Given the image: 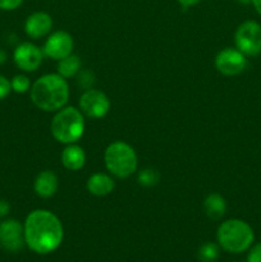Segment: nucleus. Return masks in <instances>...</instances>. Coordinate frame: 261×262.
Here are the masks:
<instances>
[{
	"label": "nucleus",
	"mask_w": 261,
	"mask_h": 262,
	"mask_svg": "<svg viewBox=\"0 0 261 262\" xmlns=\"http://www.w3.org/2000/svg\"><path fill=\"white\" fill-rule=\"evenodd\" d=\"M25 243L38 255L54 252L61 245L64 228L60 219L48 210H33L23 224Z\"/></svg>",
	"instance_id": "nucleus-1"
},
{
	"label": "nucleus",
	"mask_w": 261,
	"mask_h": 262,
	"mask_svg": "<svg viewBox=\"0 0 261 262\" xmlns=\"http://www.w3.org/2000/svg\"><path fill=\"white\" fill-rule=\"evenodd\" d=\"M30 96L35 106L44 112H58L63 109L69 99L67 79L58 73L40 77L30 90Z\"/></svg>",
	"instance_id": "nucleus-2"
},
{
	"label": "nucleus",
	"mask_w": 261,
	"mask_h": 262,
	"mask_svg": "<svg viewBox=\"0 0 261 262\" xmlns=\"http://www.w3.org/2000/svg\"><path fill=\"white\" fill-rule=\"evenodd\" d=\"M84 115L77 107L64 106L54 115L50 124L53 137L64 145L76 143L84 133Z\"/></svg>",
	"instance_id": "nucleus-3"
},
{
	"label": "nucleus",
	"mask_w": 261,
	"mask_h": 262,
	"mask_svg": "<svg viewBox=\"0 0 261 262\" xmlns=\"http://www.w3.org/2000/svg\"><path fill=\"white\" fill-rule=\"evenodd\" d=\"M216 238L224 251L241 253L251 247L255 239V233L248 223L241 219H228L217 228Z\"/></svg>",
	"instance_id": "nucleus-4"
},
{
	"label": "nucleus",
	"mask_w": 261,
	"mask_h": 262,
	"mask_svg": "<svg viewBox=\"0 0 261 262\" xmlns=\"http://www.w3.org/2000/svg\"><path fill=\"white\" fill-rule=\"evenodd\" d=\"M104 160L107 171L118 178H128L137 171V154L132 146L123 141H115L107 146Z\"/></svg>",
	"instance_id": "nucleus-5"
},
{
	"label": "nucleus",
	"mask_w": 261,
	"mask_h": 262,
	"mask_svg": "<svg viewBox=\"0 0 261 262\" xmlns=\"http://www.w3.org/2000/svg\"><path fill=\"white\" fill-rule=\"evenodd\" d=\"M235 48L247 56L261 53V25L256 20H246L238 26L234 35Z\"/></svg>",
	"instance_id": "nucleus-6"
},
{
	"label": "nucleus",
	"mask_w": 261,
	"mask_h": 262,
	"mask_svg": "<svg viewBox=\"0 0 261 262\" xmlns=\"http://www.w3.org/2000/svg\"><path fill=\"white\" fill-rule=\"evenodd\" d=\"M79 110L86 117L92 118V119H100L109 113L110 100L100 90H86L79 99Z\"/></svg>",
	"instance_id": "nucleus-7"
},
{
	"label": "nucleus",
	"mask_w": 261,
	"mask_h": 262,
	"mask_svg": "<svg viewBox=\"0 0 261 262\" xmlns=\"http://www.w3.org/2000/svg\"><path fill=\"white\" fill-rule=\"evenodd\" d=\"M246 66H247L246 55L241 53L237 48L223 49L215 58V67L217 72L224 76H237L245 71Z\"/></svg>",
	"instance_id": "nucleus-8"
},
{
	"label": "nucleus",
	"mask_w": 261,
	"mask_h": 262,
	"mask_svg": "<svg viewBox=\"0 0 261 262\" xmlns=\"http://www.w3.org/2000/svg\"><path fill=\"white\" fill-rule=\"evenodd\" d=\"M25 246L23 224L17 219H5L0 223V247L9 252L20 251Z\"/></svg>",
	"instance_id": "nucleus-9"
},
{
	"label": "nucleus",
	"mask_w": 261,
	"mask_h": 262,
	"mask_svg": "<svg viewBox=\"0 0 261 262\" xmlns=\"http://www.w3.org/2000/svg\"><path fill=\"white\" fill-rule=\"evenodd\" d=\"M42 49L32 42H23L15 48L13 59L15 66L23 72H35L44 60Z\"/></svg>",
	"instance_id": "nucleus-10"
},
{
	"label": "nucleus",
	"mask_w": 261,
	"mask_h": 262,
	"mask_svg": "<svg viewBox=\"0 0 261 262\" xmlns=\"http://www.w3.org/2000/svg\"><path fill=\"white\" fill-rule=\"evenodd\" d=\"M73 46V38L68 32H66V31H55L46 38L42 51L45 56H49L53 60L59 61L60 59L71 55Z\"/></svg>",
	"instance_id": "nucleus-11"
},
{
	"label": "nucleus",
	"mask_w": 261,
	"mask_h": 262,
	"mask_svg": "<svg viewBox=\"0 0 261 262\" xmlns=\"http://www.w3.org/2000/svg\"><path fill=\"white\" fill-rule=\"evenodd\" d=\"M53 28V18L45 12H35L28 15L25 22V32L28 37L38 40L50 33Z\"/></svg>",
	"instance_id": "nucleus-12"
},
{
	"label": "nucleus",
	"mask_w": 261,
	"mask_h": 262,
	"mask_svg": "<svg viewBox=\"0 0 261 262\" xmlns=\"http://www.w3.org/2000/svg\"><path fill=\"white\" fill-rule=\"evenodd\" d=\"M59 187V179L54 171L44 170L36 177L33 189L37 196L42 199H50L56 193Z\"/></svg>",
	"instance_id": "nucleus-13"
},
{
	"label": "nucleus",
	"mask_w": 261,
	"mask_h": 262,
	"mask_svg": "<svg viewBox=\"0 0 261 262\" xmlns=\"http://www.w3.org/2000/svg\"><path fill=\"white\" fill-rule=\"evenodd\" d=\"M86 188L92 196L105 197L114 191L115 183L112 177L107 174L95 173L87 179Z\"/></svg>",
	"instance_id": "nucleus-14"
},
{
	"label": "nucleus",
	"mask_w": 261,
	"mask_h": 262,
	"mask_svg": "<svg viewBox=\"0 0 261 262\" xmlns=\"http://www.w3.org/2000/svg\"><path fill=\"white\" fill-rule=\"evenodd\" d=\"M61 164L64 168L71 171L81 170L86 164V152L81 146L76 143L67 145V147L61 152Z\"/></svg>",
	"instance_id": "nucleus-15"
},
{
	"label": "nucleus",
	"mask_w": 261,
	"mask_h": 262,
	"mask_svg": "<svg viewBox=\"0 0 261 262\" xmlns=\"http://www.w3.org/2000/svg\"><path fill=\"white\" fill-rule=\"evenodd\" d=\"M205 214L212 220H219L227 211V202L219 193H210L204 201Z\"/></svg>",
	"instance_id": "nucleus-16"
},
{
	"label": "nucleus",
	"mask_w": 261,
	"mask_h": 262,
	"mask_svg": "<svg viewBox=\"0 0 261 262\" xmlns=\"http://www.w3.org/2000/svg\"><path fill=\"white\" fill-rule=\"evenodd\" d=\"M58 74H60L63 78H71L78 74V72L82 69V61L78 55H71L66 56V58L60 59L58 63Z\"/></svg>",
	"instance_id": "nucleus-17"
},
{
	"label": "nucleus",
	"mask_w": 261,
	"mask_h": 262,
	"mask_svg": "<svg viewBox=\"0 0 261 262\" xmlns=\"http://www.w3.org/2000/svg\"><path fill=\"white\" fill-rule=\"evenodd\" d=\"M219 245L212 242H206L199 248L197 257L201 262H215L219 258Z\"/></svg>",
	"instance_id": "nucleus-18"
},
{
	"label": "nucleus",
	"mask_w": 261,
	"mask_h": 262,
	"mask_svg": "<svg viewBox=\"0 0 261 262\" xmlns=\"http://www.w3.org/2000/svg\"><path fill=\"white\" fill-rule=\"evenodd\" d=\"M159 182V173L154 169H143L138 173V183L143 187H154Z\"/></svg>",
	"instance_id": "nucleus-19"
},
{
	"label": "nucleus",
	"mask_w": 261,
	"mask_h": 262,
	"mask_svg": "<svg viewBox=\"0 0 261 262\" xmlns=\"http://www.w3.org/2000/svg\"><path fill=\"white\" fill-rule=\"evenodd\" d=\"M10 86H12V91L17 94H25L28 90H31V82L25 74H17L10 81Z\"/></svg>",
	"instance_id": "nucleus-20"
},
{
	"label": "nucleus",
	"mask_w": 261,
	"mask_h": 262,
	"mask_svg": "<svg viewBox=\"0 0 261 262\" xmlns=\"http://www.w3.org/2000/svg\"><path fill=\"white\" fill-rule=\"evenodd\" d=\"M77 82H78L79 86L86 91V90L94 89L95 83V74L94 72L90 71V69H81L77 74Z\"/></svg>",
	"instance_id": "nucleus-21"
},
{
	"label": "nucleus",
	"mask_w": 261,
	"mask_h": 262,
	"mask_svg": "<svg viewBox=\"0 0 261 262\" xmlns=\"http://www.w3.org/2000/svg\"><path fill=\"white\" fill-rule=\"evenodd\" d=\"M12 91V86H10V81L7 77L0 74V100L5 99L8 95Z\"/></svg>",
	"instance_id": "nucleus-22"
},
{
	"label": "nucleus",
	"mask_w": 261,
	"mask_h": 262,
	"mask_svg": "<svg viewBox=\"0 0 261 262\" xmlns=\"http://www.w3.org/2000/svg\"><path fill=\"white\" fill-rule=\"evenodd\" d=\"M23 0H0V10H15L22 5Z\"/></svg>",
	"instance_id": "nucleus-23"
},
{
	"label": "nucleus",
	"mask_w": 261,
	"mask_h": 262,
	"mask_svg": "<svg viewBox=\"0 0 261 262\" xmlns=\"http://www.w3.org/2000/svg\"><path fill=\"white\" fill-rule=\"evenodd\" d=\"M247 262H261V242L253 246L248 253Z\"/></svg>",
	"instance_id": "nucleus-24"
},
{
	"label": "nucleus",
	"mask_w": 261,
	"mask_h": 262,
	"mask_svg": "<svg viewBox=\"0 0 261 262\" xmlns=\"http://www.w3.org/2000/svg\"><path fill=\"white\" fill-rule=\"evenodd\" d=\"M10 211L9 202L5 200H0V217H5Z\"/></svg>",
	"instance_id": "nucleus-25"
},
{
	"label": "nucleus",
	"mask_w": 261,
	"mask_h": 262,
	"mask_svg": "<svg viewBox=\"0 0 261 262\" xmlns=\"http://www.w3.org/2000/svg\"><path fill=\"white\" fill-rule=\"evenodd\" d=\"M177 2H178L182 7L189 8V7H194V5H197L201 0H177Z\"/></svg>",
	"instance_id": "nucleus-26"
},
{
	"label": "nucleus",
	"mask_w": 261,
	"mask_h": 262,
	"mask_svg": "<svg viewBox=\"0 0 261 262\" xmlns=\"http://www.w3.org/2000/svg\"><path fill=\"white\" fill-rule=\"evenodd\" d=\"M253 4V7H255V9H256V12L258 13V14L261 15V0H252V2H251Z\"/></svg>",
	"instance_id": "nucleus-27"
},
{
	"label": "nucleus",
	"mask_w": 261,
	"mask_h": 262,
	"mask_svg": "<svg viewBox=\"0 0 261 262\" xmlns=\"http://www.w3.org/2000/svg\"><path fill=\"white\" fill-rule=\"evenodd\" d=\"M5 61H7V53L3 49H0V66L4 64Z\"/></svg>",
	"instance_id": "nucleus-28"
},
{
	"label": "nucleus",
	"mask_w": 261,
	"mask_h": 262,
	"mask_svg": "<svg viewBox=\"0 0 261 262\" xmlns=\"http://www.w3.org/2000/svg\"><path fill=\"white\" fill-rule=\"evenodd\" d=\"M240 3H243V4H248V3H251L252 0H238Z\"/></svg>",
	"instance_id": "nucleus-29"
}]
</instances>
